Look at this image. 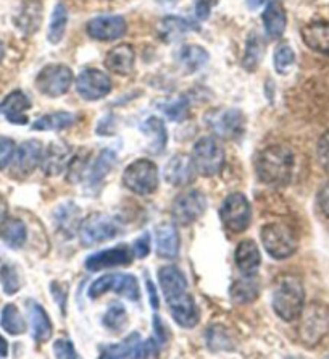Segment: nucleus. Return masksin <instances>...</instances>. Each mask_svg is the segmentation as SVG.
Listing matches in <instances>:
<instances>
[{
  "label": "nucleus",
  "mask_w": 329,
  "mask_h": 359,
  "mask_svg": "<svg viewBox=\"0 0 329 359\" xmlns=\"http://www.w3.org/2000/svg\"><path fill=\"white\" fill-rule=\"evenodd\" d=\"M31 107V102L28 96L21 91H13L0 102V114L5 115L10 123L13 125H26L28 123V112Z\"/></svg>",
  "instance_id": "nucleus-21"
},
{
  "label": "nucleus",
  "mask_w": 329,
  "mask_h": 359,
  "mask_svg": "<svg viewBox=\"0 0 329 359\" xmlns=\"http://www.w3.org/2000/svg\"><path fill=\"white\" fill-rule=\"evenodd\" d=\"M204 118L206 126L223 140H236L244 133V115L239 109H211Z\"/></svg>",
  "instance_id": "nucleus-5"
},
{
  "label": "nucleus",
  "mask_w": 329,
  "mask_h": 359,
  "mask_svg": "<svg viewBox=\"0 0 329 359\" xmlns=\"http://www.w3.org/2000/svg\"><path fill=\"white\" fill-rule=\"evenodd\" d=\"M286 25H288V15H286L283 4L278 2V0L270 2L263 13V26L268 38L279 39L284 34Z\"/></svg>",
  "instance_id": "nucleus-25"
},
{
  "label": "nucleus",
  "mask_w": 329,
  "mask_h": 359,
  "mask_svg": "<svg viewBox=\"0 0 329 359\" xmlns=\"http://www.w3.org/2000/svg\"><path fill=\"white\" fill-rule=\"evenodd\" d=\"M155 2L160 4V5H169V4L176 2V0H155Z\"/></svg>",
  "instance_id": "nucleus-58"
},
{
  "label": "nucleus",
  "mask_w": 329,
  "mask_h": 359,
  "mask_svg": "<svg viewBox=\"0 0 329 359\" xmlns=\"http://www.w3.org/2000/svg\"><path fill=\"white\" fill-rule=\"evenodd\" d=\"M0 238L7 246L20 250L26 243L24 224L18 219H5L4 224L0 225Z\"/></svg>",
  "instance_id": "nucleus-34"
},
{
  "label": "nucleus",
  "mask_w": 329,
  "mask_h": 359,
  "mask_svg": "<svg viewBox=\"0 0 329 359\" xmlns=\"http://www.w3.org/2000/svg\"><path fill=\"white\" fill-rule=\"evenodd\" d=\"M2 327L10 335H21L26 330L24 319L15 304H7L2 311Z\"/></svg>",
  "instance_id": "nucleus-39"
},
{
  "label": "nucleus",
  "mask_w": 329,
  "mask_h": 359,
  "mask_svg": "<svg viewBox=\"0 0 329 359\" xmlns=\"http://www.w3.org/2000/svg\"><path fill=\"white\" fill-rule=\"evenodd\" d=\"M209 59V52H206L204 47L195 44L184 46L178 52V62L179 65L184 68L186 73L199 72L200 68H204Z\"/></svg>",
  "instance_id": "nucleus-31"
},
{
  "label": "nucleus",
  "mask_w": 329,
  "mask_h": 359,
  "mask_svg": "<svg viewBox=\"0 0 329 359\" xmlns=\"http://www.w3.org/2000/svg\"><path fill=\"white\" fill-rule=\"evenodd\" d=\"M257 175L265 184L281 188L289 184L294 173V154L288 146L273 144L263 149L255 161Z\"/></svg>",
  "instance_id": "nucleus-1"
},
{
  "label": "nucleus",
  "mask_w": 329,
  "mask_h": 359,
  "mask_svg": "<svg viewBox=\"0 0 329 359\" xmlns=\"http://www.w3.org/2000/svg\"><path fill=\"white\" fill-rule=\"evenodd\" d=\"M318 161H320L321 167L329 172V131L321 136L318 141Z\"/></svg>",
  "instance_id": "nucleus-48"
},
{
  "label": "nucleus",
  "mask_w": 329,
  "mask_h": 359,
  "mask_svg": "<svg viewBox=\"0 0 329 359\" xmlns=\"http://www.w3.org/2000/svg\"><path fill=\"white\" fill-rule=\"evenodd\" d=\"M7 353H8V343L2 335H0V358L7 356Z\"/></svg>",
  "instance_id": "nucleus-56"
},
{
  "label": "nucleus",
  "mask_w": 329,
  "mask_h": 359,
  "mask_svg": "<svg viewBox=\"0 0 329 359\" xmlns=\"http://www.w3.org/2000/svg\"><path fill=\"white\" fill-rule=\"evenodd\" d=\"M54 219L58 231L65 235L66 238H71L74 231L81 225V210L71 201H66L55 209Z\"/></svg>",
  "instance_id": "nucleus-23"
},
{
  "label": "nucleus",
  "mask_w": 329,
  "mask_h": 359,
  "mask_svg": "<svg viewBox=\"0 0 329 359\" xmlns=\"http://www.w3.org/2000/svg\"><path fill=\"white\" fill-rule=\"evenodd\" d=\"M78 94L86 100H99L111 91V81L107 73L97 68H88L76 80Z\"/></svg>",
  "instance_id": "nucleus-14"
},
{
  "label": "nucleus",
  "mask_w": 329,
  "mask_h": 359,
  "mask_svg": "<svg viewBox=\"0 0 329 359\" xmlns=\"http://www.w3.org/2000/svg\"><path fill=\"white\" fill-rule=\"evenodd\" d=\"M230 294L237 304L252 303L258 297V282L253 276H244L231 285Z\"/></svg>",
  "instance_id": "nucleus-33"
},
{
  "label": "nucleus",
  "mask_w": 329,
  "mask_h": 359,
  "mask_svg": "<svg viewBox=\"0 0 329 359\" xmlns=\"http://www.w3.org/2000/svg\"><path fill=\"white\" fill-rule=\"evenodd\" d=\"M295 62V54L289 44H279L274 50V68L281 75H286Z\"/></svg>",
  "instance_id": "nucleus-43"
},
{
  "label": "nucleus",
  "mask_w": 329,
  "mask_h": 359,
  "mask_svg": "<svg viewBox=\"0 0 329 359\" xmlns=\"http://www.w3.org/2000/svg\"><path fill=\"white\" fill-rule=\"evenodd\" d=\"M88 34L97 41H116L128 31L126 20L121 15H99L86 25Z\"/></svg>",
  "instance_id": "nucleus-13"
},
{
  "label": "nucleus",
  "mask_w": 329,
  "mask_h": 359,
  "mask_svg": "<svg viewBox=\"0 0 329 359\" xmlns=\"http://www.w3.org/2000/svg\"><path fill=\"white\" fill-rule=\"evenodd\" d=\"M68 25V10L63 4H57L54 12H52L49 31H47V39L50 44H58L65 36V29Z\"/></svg>",
  "instance_id": "nucleus-37"
},
{
  "label": "nucleus",
  "mask_w": 329,
  "mask_h": 359,
  "mask_svg": "<svg viewBox=\"0 0 329 359\" xmlns=\"http://www.w3.org/2000/svg\"><path fill=\"white\" fill-rule=\"evenodd\" d=\"M136 52L130 44H118L111 49L105 57V67L116 75L126 76L134 68Z\"/></svg>",
  "instance_id": "nucleus-22"
},
{
  "label": "nucleus",
  "mask_w": 329,
  "mask_h": 359,
  "mask_svg": "<svg viewBox=\"0 0 329 359\" xmlns=\"http://www.w3.org/2000/svg\"><path fill=\"white\" fill-rule=\"evenodd\" d=\"M148 252H150V236H148V233H144L134 241V245H132V255L142 259V257H146Z\"/></svg>",
  "instance_id": "nucleus-49"
},
{
  "label": "nucleus",
  "mask_w": 329,
  "mask_h": 359,
  "mask_svg": "<svg viewBox=\"0 0 329 359\" xmlns=\"http://www.w3.org/2000/svg\"><path fill=\"white\" fill-rule=\"evenodd\" d=\"M42 20V7L39 2H28L18 17V26L24 33H34L39 28Z\"/></svg>",
  "instance_id": "nucleus-38"
},
{
  "label": "nucleus",
  "mask_w": 329,
  "mask_h": 359,
  "mask_svg": "<svg viewBox=\"0 0 329 359\" xmlns=\"http://www.w3.org/2000/svg\"><path fill=\"white\" fill-rule=\"evenodd\" d=\"M206 343L214 351H221V350H232L230 334L225 329H221L220 325H214L211 329L206 332Z\"/></svg>",
  "instance_id": "nucleus-44"
},
{
  "label": "nucleus",
  "mask_w": 329,
  "mask_h": 359,
  "mask_svg": "<svg viewBox=\"0 0 329 359\" xmlns=\"http://www.w3.org/2000/svg\"><path fill=\"white\" fill-rule=\"evenodd\" d=\"M302 39L312 50L329 55V23L316 21L302 29Z\"/></svg>",
  "instance_id": "nucleus-27"
},
{
  "label": "nucleus",
  "mask_w": 329,
  "mask_h": 359,
  "mask_svg": "<svg viewBox=\"0 0 329 359\" xmlns=\"http://www.w3.org/2000/svg\"><path fill=\"white\" fill-rule=\"evenodd\" d=\"M160 109H162V112L167 115L169 120L181 121V120H184L186 117H188L189 100L186 99L184 96L174 97L172 100H168V102H164Z\"/></svg>",
  "instance_id": "nucleus-42"
},
{
  "label": "nucleus",
  "mask_w": 329,
  "mask_h": 359,
  "mask_svg": "<svg viewBox=\"0 0 329 359\" xmlns=\"http://www.w3.org/2000/svg\"><path fill=\"white\" fill-rule=\"evenodd\" d=\"M260 59H262V42H260V38L255 33H252L247 39L246 52H244L242 57V67L247 72L257 70Z\"/></svg>",
  "instance_id": "nucleus-40"
},
{
  "label": "nucleus",
  "mask_w": 329,
  "mask_h": 359,
  "mask_svg": "<svg viewBox=\"0 0 329 359\" xmlns=\"http://www.w3.org/2000/svg\"><path fill=\"white\" fill-rule=\"evenodd\" d=\"M118 224L107 214L95 212L84 219L79 225V240L84 246H94L115 238L118 233Z\"/></svg>",
  "instance_id": "nucleus-8"
},
{
  "label": "nucleus",
  "mask_w": 329,
  "mask_h": 359,
  "mask_svg": "<svg viewBox=\"0 0 329 359\" xmlns=\"http://www.w3.org/2000/svg\"><path fill=\"white\" fill-rule=\"evenodd\" d=\"M54 353H55V358H62V359L78 358V353L74 350L73 343L68 339L57 340L54 343Z\"/></svg>",
  "instance_id": "nucleus-47"
},
{
  "label": "nucleus",
  "mask_w": 329,
  "mask_h": 359,
  "mask_svg": "<svg viewBox=\"0 0 329 359\" xmlns=\"http://www.w3.org/2000/svg\"><path fill=\"white\" fill-rule=\"evenodd\" d=\"M234 257L237 269L244 273V276H255V272L260 267V262H262V257H260V251L255 241L244 240L242 243H239Z\"/></svg>",
  "instance_id": "nucleus-26"
},
{
  "label": "nucleus",
  "mask_w": 329,
  "mask_h": 359,
  "mask_svg": "<svg viewBox=\"0 0 329 359\" xmlns=\"http://www.w3.org/2000/svg\"><path fill=\"white\" fill-rule=\"evenodd\" d=\"M7 203H5V199L2 198V194H0V225L4 224L5 219H7Z\"/></svg>",
  "instance_id": "nucleus-55"
},
{
  "label": "nucleus",
  "mask_w": 329,
  "mask_h": 359,
  "mask_svg": "<svg viewBox=\"0 0 329 359\" xmlns=\"http://www.w3.org/2000/svg\"><path fill=\"white\" fill-rule=\"evenodd\" d=\"M158 355L155 339L141 340L137 332H132L128 339L116 345H105L100 350V358H152Z\"/></svg>",
  "instance_id": "nucleus-11"
},
{
  "label": "nucleus",
  "mask_w": 329,
  "mask_h": 359,
  "mask_svg": "<svg viewBox=\"0 0 329 359\" xmlns=\"http://www.w3.org/2000/svg\"><path fill=\"white\" fill-rule=\"evenodd\" d=\"M76 121V115L70 112H55L37 118L33 123V130L37 131H60L68 128Z\"/></svg>",
  "instance_id": "nucleus-36"
},
{
  "label": "nucleus",
  "mask_w": 329,
  "mask_h": 359,
  "mask_svg": "<svg viewBox=\"0 0 329 359\" xmlns=\"http://www.w3.org/2000/svg\"><path fill=\"white\" fill-rule=\"evenodd\" d=\"M194 162L192 157L178 154L169 159L164 167V180L173 187H186L194 180Z\"/></svg>",
  "instance_id": "nucleus-20"
},
{
  "label": "nucleus",
  "mask_w": 329,
  "mask_h": 359,
  "mask_svg": "<svg viewBox=\"0 0 329 359\" xmlns=\"http://www.w3.org/2000/svg\"><path fill=\"white\" fill-rule=\"evenodd\" d=\"M115 152L110 151V149H104L100 152L97 161L92 163L91 168H88L86 175H84V180H86V183H89V187H99L100 183H102V180L107 177V173L110 172V168L115 165Z\"/></svg>",
  "instance_id": "nucleus-32"
},
{
  "label": "nucleus",
  "mask_w": 329,
  "mask_h": 359,
  "mask_svg": "<svg viewBox=\"0 0 329 359\" xmlns=\"http://www.w3.org/2000/svg\"><path fill=\"white\" fill-rule=\"evenodd\" d=\"M28 313L31 320V334L33 339L39 343H44L50 339L52 335V322L47 316L46 309L41 304L31 301L28 303Z\"/></svg>",
  "instance_id": "nucleus-29"
},
{
  "label": "nucleus",
  "mask_w": 329,
  "mask_h": 359,
  "mask_svg": "<svg viewBox=\"0 0 329 359\" xmlns=\"http://www.w3.org/2000/svg\"><path fill=\"white\" fill-rule=\"evenodd\" d=\"M108 292L118 293L130 301H137L141 298L139 283L131 273H107V276L97 278L89 288V297L95 299Z\"/></svg>",
  "instance_id": "nucleus-7"
},
{
  "label": "nucleus",
  "mask_w": 329,
  "mask_h": 359,
  "mask_svg": "<svg viewBox=\"0 0 329 359\" xmlns=\"http://www.w3.org/2000/svg\"><path fill=\"white\" fill-rule=\"evenodd\" d=\"M153 325H155V332H157V337H158V340H160V343L167 341V335H164V325L162 324V320L157 314L153 316Z\"/></svg>",
  "instance_id": "nucleus-53"
},
{
  "label": "nucleus",
  "mask_w": 329,
  "mask_h": 359,
  "mask_svg": "<svg viewBox=\"0 0 329 359\" xmlns=\"http://www.w3.org/2000/svg\"><path fill=\"white\" fill-rule=\"evenodd\" d=\"M126 320H128V318H126V309L121 303L110 304L107 313L104 316V325L111 332H120L125 327Z\"/></svg>",
  "instance_id": "nucleus-41"
},
{
  "label": "nucleus",
  "mask_w": 329,
  "mask_h": 359,
  "mask_svg": "<svg viewBox=\"0 0 329 359\" xmlns=\"http://www.w3.org/2000/svg\"><path fill=\"white\" fill-rule=\"evenodd\" d=\"M15 154V142L10 138L0 136V170H4L13 159Z\"/></svg>",
  "instance_id": "nucleus-46"
},
{
  "label": "nucleus",
  "mask_w": 329,
  "mask_h": 359,
  "mask_svg": "<svg viewBox=\"0 0 329 359\" xmlns=\"http://www.w3.org/2000/svg\"><path fill=\"white\" fill-rule=\"evenodd\" d=\"M123 183L132 193L141 194V196L152 194L158 187L157 165L147 159L134 161L125 170Z\"/></svg>",
  "instance_id": "nucleus-6"
},
{
  "label": "nucleus",
  "mask_w": 329,
  "mask_h": 359,
  "mask_svg": "<svg viewBox=\"0 0 329 359\" xmlns=\"http://www.w3.org/2000/svg\"><path fill=\"white\" fill-rule=\"evenodd\" d=\"M4 55H5V49H4L2 42H0V63H2V60H4Z\"/></svg>",
  "instance_id": "nucleus-59"
},
{
  "label": "nucleus",
  "mask_w": 329,
  "mask_h": 359,
  "mask_svg": "<svg viewBox=\"0 0 329 359\" xmlns=\"http://www.w3.org/2000/svg\"><path fill=\"white\" fill-rule=\"evenodd\" d=\"M192 23L181 17H174V15H169V17L163 18L158 25V31H160L162 38L167 42H173L176 39H181L183 36L190 31L192 28Z\"/></svg>",
  "instance_id": "nucleus-35"
},
{
  "label": "nucleus",
  "mask_w": 329,
  "mask_h": 359,
  "mask_svg": "<svg viewBox=\"0 0 329 359\" xmlns=\"http://www.w3.org/2000/svg\"><path fill=\"white\" fill-rule=\"evenodd\" d=\"M223 225L230 231L241 233L251 224V204L242 193H232L223 201L220 209Z\"/></svg>",
  "instance_id": "nucleus-10"
},
{
  "label": "nucleus",
  "mask_w": 329,
  "mask_h": 359,
  "mask_svg": "<svg viewBox=\"0 0 329 359\" xmlns=\"http://www.w3.org/2000/svg\"><path fill=\"white\" fill-rule=\"evenodd\" d=\"M247 2V7L248 8H252V10H255V8H258V7H262V5L267 2V0H246Z\"/></svg>",
  "instance_id": "nucleus-57"
},
{
  "label": "nucleus",
  "mask_w": 329,
  "mask_h": 359,
  "mask_svg": "<svg viewBox=\"0 0 329 359\" xmlns=\"http://www.w3.org/2000/svg\"><path fill=\"white\" fill-rule=\"evenodd\" d=\"M158 280H160L162 292L164 293L167 299L178 297L186 292L188 288V280H186L184 273L179 271L176 266H164L158 272Z\"/></svg>",
  "instance_id": "nucleus-28"
},
{
  "label": "nucleus",
  "mask_w": 329,
  "mask_h": 359,
  "mask_svg": "<svg viewBox=\"0 0 329 359\" xmlns=\"http://www.w3.org/2000/svg\"><path fill=\"white\" fill-rule=\"evenodd\" d=\"M132 250L128 246H118L110 248V250L95 252L91 257L86 259V269L88 271L97 272L102 269H110L116 266H128L132 261Z\"/></svg>",
  "instance_id": "nucleus-18"
},
{
  "label": "nucleus",
  "mask_w": 329,
  "mask_h": 359,
  "mask_svg": "<svg viewBox=\"0 0 329 359\" xmlns=\"http://www.w3.org/2000/svg\"><path fill=\"white\" fill-rule=\"evenodd\" d=\"M206 209V199L199 189H190L176 196L172 204V217L178 225L188 226L194 224Z\"/></svg>",
  "instance_id": "nucleus-12"
},
{
  "label": "nucleus",
  "mask_w": 329,
  "mask_h": 359,
  "mask_svg": "<svg viewBox=\"0 0 329 359\" xmlns=\"http://www.w3.org/2000/svg\"><path fill=\"white\" fill-rule=\"evenodd\" d=\"M318 203H320L323 214L329 219V182L320 189V193H318Z\"/></svg>",
  "instance_id": "nucleus-51"
},
{
  "label": "nucleus",
  "mask_w": 329,
  "mask_h": 359,
  "mask_svg": "<svg viewBox=\"0 0 329 359\" xmlns=\"http://www.w3.org/2000/svg\"><path fill=\"white\" fill-rule=\"evenodd\" d=\"M192 162L195 172L204 177L218 175L223 165H225V151L220 142L210 136L200 138L194 144L192 149Z\"/></svg>",
  "instance_id": "nucleus-4"
},
{
  "label": "nucleus",
  "mask_w": 329,
  "mask_h": 359,
  "mask_svg": "<svg viewBox=\"0 0 329 359\" xmlns=\"http://www.w3.org/2000/svg\"><path fill=\"white\" fill-rule=\"evenodd\" d=\"M52 294H54L58 306H60V308L63 309V313H65V308H66V292L62 294V287H60V283H58V282L52 283Z\"/></svg>",
  "instance_id": "nucleus-52"
},
{
  "label": "nucleus",
  "mask_w": 329,
  "mask_h": 359,
  "mask_svg": "<svg viewBox=\"0 0 329 359\" xmlns=\"http://www.w3.org/2000/svg\"><path fill=\"white\" fill-rule=\"evenodd\" d=\"M73 81V72L66 65H47L36 76V88L44 96L58 97L68 93Z\"/></svg>",
  "instance_id": "nucleus-9"
},
{
  "label": "nucleus",
  "mask_w": 329,
  "mask_h": 359,
  "mask_svg": "<svg viewBox=\"0 0 329 359\" xmlns=\"http://www.w3.org/2000/svg\"><path fill=\"white\" fill-rule=\"evenodd\" d=\"M273 309L281 319L293 322L300 318L305 304V290L302 280L295 276H281L273 288Z\"/></svg>",
  "instance_id": "nucleus-2"
},
{
  "label": "nucleus",
  "mask_w": 329,
  "mask_h": 359,
  "mask_svg": "<svg viewBox=\"0 0 329 359\" xmlns=\"http://www.w3.org/2000/svg\"><path fill=\"white\" fill-rule=\"evenodd\" d=\"M167 301L176 324L184 327V329H192V327L199 324V308L190 294L184 292L181 294H178V297H173Z\"/></svg>",
  "instance_id": "nucleus-17"
},
{
  "label": "nucleus",
  "mask_w": 329,
  "mask_h": 359,
  "mask_svg": "<svg viewBox=\"0 0 329 359\" xmlns=\"http://www.w3.org/2000/svg\"><path fill=\"white\" fill-rule=\"evenodd\" d=\"M141 130L148 138V151H150L152 154H160L168 141L167 128H164L163 120L158 117H148L144 123L141 125Z\"/></svg>",
  "instance_id": "nucleus-30"
},
{
  "label": "nucleus",
  "mask_w": 329,
  "mask_h": 359,
  "mask_svg": "<svg viewBox=\"0 0 329 359\" xmlns=\"http://www.w3.org/2000/svg\"><path fill=\"white\" fill-rule=\"evenodd\" d=\"M0 282L4 292L7 294H15L20 290V277L17 269L13 266H4L0 269Z\"/></svg>",
  "instance_id": "nucleus-45"
},
{
  "label": "nucleus",
  "mask_w": 329,
  "mask_h": 359,
  "mask_svg": "<svg viewBox=\"0 0 329 359\" xmlns=\"http://www.w3.org/2000/svg\"><path fill=\"white\" fill-rule=\"evenodd\" d=\"M215 4L216 0H195V15H197V18L199 20L209 18Z\"/></svg>",
  "instance_id": "nucleus-50"
},
{
  "label": "nucleus",
  "mask_w": 329,
  "mask_h": 359,
  "mask_svg": "<svg viewBox=\"0 0 329 359\" xmlns=\"http://www.w3.org/2000/svg\"><path fill=\"white\" fill-rule=\"evenodd\" d=\"M42 161V144L41 141L29 140L24 141L23 144L15 151L13 154V172L20 177H26L34 172V168L39 165Z\"/></svg>",
  "instance_id": "nucleus-16"
},
{
  "label": "nucleus",
  "mask_w": 329,
  "mask_h": 359,
  "mask_svg": "<svg viewBox=\"0 0 329 359\" xmlns=\"http://www.w3.org/2000/svg\"><path fill=\"white\" fill-rule=\"evenodd\" d=\"M73 159V151L65 142H54L47 147L46 154L42 156V170L46 175L57 177L62 172H65Z\"/></svg>",
  "instance_id": "nucleus-19"
},
{
  "label": "nucleus",
  "mask_w": 329,
  "mask_h": 359,
  "mask_svg": "<svg viewBox=\"0 0 329 359\" xmlns=\"http://www.w3.org/2000/svg\"><path fill=\"white\" fill-rule=\"evenodd\" d=\"M329 316L321 306H310L300 325V337L307 345H316L328 332Z\"/></svg>",
  "instance_id": "nucleus-15"
},
{
  "label": "nucleus",
  "mask_w": 329,
  "mask_h": 359,
  "mask_svg": "<svg viewBox=\"0 0 329 359\" xmlns=\"http://www.w3.org/2000/svg\"><path fill=\"white\" fill-rule=\"evenodd\" d=\"M262 243L265 250L274 259H286L297 251V238L294 230L289 225L268 224L262 229Z\"/></svg>",
  "instance_id": "nucleus-3"
},
{
  "label": "nucleus",
  "mask_w": 329,
  "mask_h": 359,
  "mask_svg": "<svg viewBox=\"0 0 329 359\" xmlns=\"http://www.w3.org/2000/svg\"><path fill=\"white\" fill-rule=\"evenodd\" d=\"M157 255L163 259H174L179 252V233L173 224H160L155 229Z\"/></svg>",
  "instance_id": "nucleus-24"
},
{
  "label": "nucleus",
  "mask_w": 329,
  "mask_h": 359,
  "mask_svg": "<svg viewBox=\"0 0 329 359\" xmlns=\"http://www.w3.org/2000/svg\"><path fill=\"white\" fill-rule=\"evenodd\" d=\"M147 290H148V298H150V306L153 309H158V297H157V290L153 287V283L147 278Z\"/></svg>",
  "instance_id": "nucleus-54"
}]
</instances>
